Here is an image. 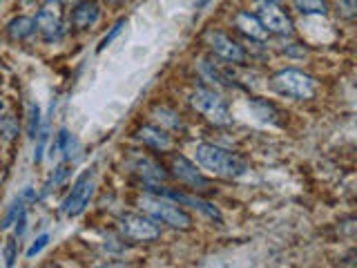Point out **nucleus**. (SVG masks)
Here are the masks:
<instances>
[{
	"instance_id": "2f4dec72",
	"label": "nucleus",
	"mask_w": 357,
	"mask_h": 268,
	"mask_svg": "<svg viewBox=\"0 0 357 268\" xmlns=\"http://www.w3.org/2000/svg\"><path fill=\"white\" fill-rule=\"evenodd\" d=\"M261 5H277V0H261Z\"/></svg>"
},
{
	"instance_id": "20e7f679",
	"label": "nucleus",
	"mask_w": 357,
	"mask_h": 268,
	"mask_svg": "<svg viewBox=\"0 0 357 268\" xmlns=\"http://www.w3.org/2000/svg\"><path fill=\"white\" fill-rule=\"evenodd\" d=\"M190 105H192L201 117H206L215 126H228L230 123V110L228 103L217 92L208 87H199L190 96Z\"/></svg>"
},
{
	"instance_id": "bb28decb",
	"label": "nucleus",
	"mask_w": 357,
	"mask_h": 268,
	"mask_svg": "<svg viewBox=\"0 0 357 268\" xmlns=\"http://www.w3.org/2000/svg\"><path fill=\"white\" fill-rule=\"evenodd\" d=\"M5 257H7V266H14V260H16V241H14V239H9V241H7Z\"/></svg>"
},
{
	"instance_id": "f03ea898",
	"label": "nucleus",
	"mask_w": 357,
	"mask_h": 268,
	"mask_svg": "<svg viewBox=\"0 0 357 268\" xmlns=\"http://www.w3.org/2000/svg\"><path fill=\"white\" fill-rule=\"evenodd\" d=\"M139 204L152 219H159V221L167 223V226L178 228V230L192 228V217H190L181 206H176L174 201H170L163 195L161 197L159 195H145L139 199Z\"/></svg>"
},
{
	"instance_id": "7ed1b4c3",
	"label": "nucleus",
	"mask_w": 357,
	"mask_h": 268,
	"mask_svg": "<svg viewBox=\"0 0 357 268\" xmlns=\"http://www.w3.org/2000/svg\"><path fill=\"white\" fill-rule=\"evenodd\" d=\"M271 85L277 94L288 96V98H297V100H308L315 96L317 92V83L315 78L299 72V70H282L271 78Z\"/></svg>"
},
{
	"instance_id": "6e6552de",
	"label": "nucleus",
	"mask_w": 357,
	"mask_h": 268,
	"mask_svg": "<svg viewBox=\"0 0 357 268\" xmlns=\"http://www.w3.org/2000/svg\"><path fill=\"white\" fill-rule=\"evenodd\" d=\"M208 45L210 50L215 52L219 59L228 61V63H243L245 61V50L237 40H232L230 36L221 31H208Z\"/></svg>"
},
{
	"instance_id": "5701e85b",
	"label": "nucleus",
	"mask_w": 357,
	"mask_h": 268,
	"mask_svg": "<svg viewBox=\"0 0 357 268\" xmlns=\"http://www.w3.org/2000/svg\"><path fill=\"white\" fill-rule=\"evenodd\" d=\"M50 244V234L47 232H43L40 234V237H36V241H33L31 246H29V248H27V257H29V260H31V257H36L43 248H45V246H47Z\"/></svg>"
},
{
	"instance_id": "393cba45",
	"label": "nucleus",
	"mask_w": 357,
	"mask_h": 268,
	"mask_svg": "<svg viewBox=\"0 0 357 268\" xmlns=\"http://www.w3.org/2000/svg\"><path fill=\"white\" fill-rule=\"evenodd\" d=\"M67 177H70V165H65V163H63V165H59V168H56V170H54L52 179H50V188H52V186L63 184Z\"/></svg>"
},
{
	"instance_id": "7c9ffc66",
	"label": "nucleus",
	"mask_w": 357,
	"mask_h": 268,
	"mask_svg": "<svg viewBox=\"0 0 357 268\" xmlns=\"http://www.w3.org/2000/svg\"><path fill=\"white\" fill-rule=\"evenodd\" d=\"M105 3H109V5H121V3H126V0H105Z\"/></svg>"
},
{
	"instance_id": "39448f33",
	"label": "nucleus",
	"mask_w": 357,
	"mask_h": 268,
	"mask_svg": "<svg viewBox=\"0 0 357 268\" xmlns=\"http://www.w3.org/2000/svg\"><path fill=\"white\" fill-rule=\"evenodd\" d=\"M63 18L65 14H63L61 0H45L33 22H36V29L40 31V36L47 43H54L63 36Z\"/></svg>"
},
{
	"instance_id": "cd10ccee",
	"label": "nucleus",
	"mask_w": 357,
	"mask_h": 268,
	"mask_svg": "<svg viewBox=\"0 0 357 268\" xmlns=\"http://www.w3.org/2000/svg\"><path fill=\"white\" fill-rule=\"evenodd\" d=\"M16 223H18V226H16V234H18V237H20V234L25 232V223H27V217H25V212H20V217L16 219Z\"/></svg>"
},
{
	"instance_id": "b1692460",
	"label": "nucleus",
	"mask_w": 357,
	"mask_h": 268,
	"mask_svg": "<svg viewBox=\"0 0 357 268\" xmlns=\"http://www.w3.org/2000/svg\"><path fill=\"white\" fill-rule=\"evenodd\" d=\"M123 25H126V20L121 18V20L116 22V25L109 29V34H105V36H103V40H100V45H98V52H103V50L107 47V45H109L112 40H114V38L119 36V34H121V29H123Z\"/></svg>"
},
{
	"instance_id": "a878e982",
	"label": "nucleus",
	"mask_w": 357,
	"mask_h": 268,
	"mask_svg": "<svg viewBox=\"0 0 357 268\" xmlns=\"http://www.w3.org/2000/svg\"><path fill=\"white\" fill-rule=\"evenodd\" d=\"M340 9L346 18H353L357 9V0H340Z\"/></svg>"
},
{
	"instance_id": "dca6fc26",
	"label": "nucleus",
	"mask_w": 357,
	"mask_h": 268,
	"mask_svg": "<svg viewBox=\"0 0 357 268\" xmlns=\"http://www.w3.org/2000/svg\"><path fill=\"white\" fill-rule=\"evenodd\" d=\"M33 31H36V22H33V18H29V16H18L7 25V34L11 40H25Z\"/></svg>"
},
{
	"instance_id": "9d476101",
	"label": "nucleus",
	"mask_w": 357,
	"mask_h": 268,
	"mask_svg": "<svg viewBox=\"0 0 357 268\" xmlns=\"http://www.w3.org/2000/svg\"><path fill=\"white\" fill-rule=\"evenodd\" d=\"M172 170H174V177L178 179V181H183L188 186H197V188L208 186V179L197 170L192 161H188L181 154L172 156Z\"/></svg>"
},
{
	"instance_id": "c85d7f7f",
	"label": "nucleus",
	"mask_w": 357,
	"mask_h": 268,
	"mask_svg": "<svg viewBox=\"0 0 357 268\" xmlns=\"http://www.w3.org/2000/svg\"><path fill=\"white\" fill-rule=\"evenodd\" d=\"M36 197H38V195H33V190H31V188H25V190H22V195H20V199H29V201H33Z\"/></svg>"
},
{
	"instance_id": "0eeeda50",
	"label": "nucleus",
	"mask_w": 357,
	"mask_h": 268,
	"mask_svg": "<svg viewBox=\"0 0 357 268\" xmlns=\"http://www.w3.org/2000/svg\"><path fill=\"white\" fill-rule=\"evenodd\" d=\"M94 172L87 170L83 172L81 177H78V181L74 184L72 193L67 195V199L63 201V215L67 217H78L81 212L87 208L89 199H92L94 195Z\"/></svg>"
},
{
	"instance_id": "f3484780",
	"label": "nucleus",
	"mask_w": 357,
	"mask_h": 268,
	"mask_svg": "<svg viewBox=\"0 0 357 268\" xmlns=\"http://www.w3.org/2000/svg\"><path fill=\"white\" fill-rule=\"evenodd\" d=\"M56 148H61L65 159L70 161V159H76L78 152H81V143H78V139L74 137V134H70L67 130H61L59 139H56Z\"/></svg>"
},
{
	"instance_id": "9b49d317",
	"label": "nucleus",
	"mask_w": 357,
	"mask_h": 268,
	"mask_svg": "<svg viewBox=\"0 0 357 268\" xmlns=\"http://www.w3.org/2000/svg\"><path fill=\"white\" fill-rule=\"evenodd\" d=\"M130 165H132V170L137 172L148 186L161 184V181H165V179H167V172L156 161H152L150 156H141V154L134 156Z\"/></svg>"
},
{
	"instance_id": "aec40b11",
	"label": "nucleus",
	"mask_w": 357,
	"mask_h": 268,
	"mask_svg": "<svg viewBox=\"0 0 357 268\" xmlns=\"http://www.w3.org/2000/svg\"><path fill=\"white\" fill-rule=\"evenodd\" d=\"M43 126V114H40V107L36 103H29V112H27V137L29 139H36L38 132Z\"/></svg>"
},
{
	"instance_id": "ddd939ff",
	"label": "nucleus",
	"mask_w": 357,
	"mask_h": 268,
	"mask_svg": "<svg viewBox=\"0 0 357 268\" xmlns=\"http://www.w3.org/2000/svg\"><path fill=\"white\" fill-rule=\"evenodd\" d=\"M137 137L143 145H148V148L152 150H161V152H167L172 148V139H170V134H167L163 128L159 126H143L139 132H137Z\"/></svg>"
},
{
	"instance_id": "c756f323",
	"label": "nucleus",
	"mask_w": 357,
	"mask_h": 268,
	"mask_svg": "<svg viewBox=\"0 0 357 268\" xmlns=\"http://www.w3.org/2000/svg\"><path fill=\"white\" fill-rule=\"evenodd\" d=\"M212 3V0H195V5H197V9H206L208 5Z\"/></svg>"
},
{
	"instance_id": "1a4fd4ad",
	"label": "nucleus",
	"mask_w": 357,
	"mask_h": 268,
	"mask_svg": "<svg viewBox=\"0 0 357 268\" xmlns=\"http://www.w3.org/2000/svg\"><path fill=\"white\" fill-rule=\"evenodd\" d=\"M257 18L264 22L268 34H279V36H290L293 34V20L277 5H261Z\"/></svg>"
},
{
	"instance_id": "4468645a",
	"label": "nucleus",
	"mask_w": 357,
	"mask_h": 268,
	"mask_svg": "<svg viewBox=\"0 0 357 268\" xmlns=\"http://www.w3.org/2000/svg\"><path fill=\"white\" fill-rule=\"evenodd\" d=\"M161 195L163 197H167V199H174V201H178V204H185V206H192V208H197L199 212H204V215H208L210 219H215V221H223V217H221V212L212 206V204H208V201H204V199H197V197H190V195H183V193H174V190H161Z\"/></svg>"
},
{
	"instance_id": "4be33fe9",
	"label": "nucleus",
	"mask_w": 357,
	"mask_h": 268,
	"mask_svg": "<svg viewBox=\"0 0 357 268\" xmlns=\"http://www.w3.org/2000/svg\"><path fill=\"white\" fill-rule=\"evenodd\" d=\"M20 212H25V208H22V199H18L16 204L9 208L7 217H5V221H3V223H0V226H3V228H9L11 223H16V219L20 217Z\"/></svg>"
},
{
	"instance_id": "f8f14e48",
	"label": "nucleus",
	"mask_w": 357,
	"mask_h": 268,
	"mask_svg": "<svg viewBox=\"0 0 357 268\" xmlns=\"http://www.w3.org/2000/svg\"><path fill=\"white\" fill-rule=\"evenodd\" d=\"M234 25H237V29L250 40H257V43L268 40V29L264 27V22L259 18L250 14V11H239V14L234 16Z\"/></svg>"
},
{
	"instance_id": "a211bd4d",
	"label": "nucleus",
	"mask_w": 357,
	"mask_h": 268,
	"mask_svg": "<svg viewBox=\"0 0 357 268\" xmlns=\"http://www.w3.org/2000/svg\"><path fill=\"white\" fill-rule=\"evenodd\" d=\"M154 119L161 123V128H170V130H183V121L170 107H154L152 110Z\"/></svg>"
},
{
	"instance_id": "412c9836",
	"label": "nucleus",
	"mask_w": 357,
	"mask_h": 268,
	"mask_svg": "<svg viewBox=\"0 0 357 268\" xmlns=\"http://www.w3.org/2000/svg\"><path fill=\"white\" fill-rule=\"evenodd\" d=\"M16 132H18V126H16L14 119H11V117L0 119V134H3L5 139H14Z\"/></svg>"
},
{
	"instance_id": "f257e3e1",
	"label": "nucleus",
	"mask_w": 357,
	"mask_h": 268,
	"mask_svg": "<svg viewBox=\"0 0 357 268\" xmlns=\"http://www.w3.org/2000/svg\"><path fill=\"white\" fill-rule=\"evenodd\" d=\"M195 159L204 170L221 179H239L248 172V163L239 154L219 148L215 143H199L195 150Z\"/></svg>"
},
{
	"instance_id": "423d86ee",
	"label": "nucleus",
	"mask_w": 357,
	"mask_h": 268,
	"mask_svg": "<svg viewBox=\"0 0 357 268\" xmlns=\"http://www.w3.org/2000/svg\"><path fill=\"white\" fill-rule=\"evenodd\" d=\"M121 230L123 237H128L130 241H154L161 237V228L152 217L139 215V212H128L121 217Z\"/></svg>"
},
{
	"instance_id": "6ab92c4d",
	"label": "nucleus",
	"mask_w": 357,
	"mask_h": 268,
	"mask_svg": "<svg viewBox=\"0 0 357 268\" xmlns=\"http://www.w3.org/2000/svg\"><path fill=\"white\" fill-rule=\"evenodd\" d=\"M293 7L304 16H324L328 11L326 0H293Z\"/></svg>"
},
{
	"instance_id": "2eb2a0df",
	"label": "nucleus",
	"mask_w": 357,
	"mask_h": 268,
	"mask_svg": "<svg viewBox=\"0 0 357 268\" xmlns=\"http://www.w3.org/2000/svg\"><path fill=\"white\" fill-rule=\"evenodd\" d=\"M96 20H98V5L94 0H83V3H78L72 11V25L78 29L92 27Z\"/></svg>"
}]
</instances>
